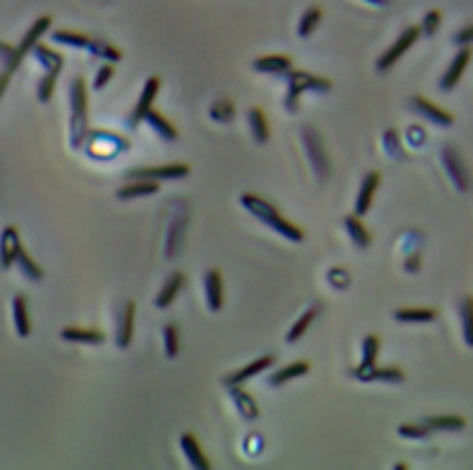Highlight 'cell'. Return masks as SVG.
Listing matches in <instances>:
<instances>
[{"label":"cell","instance_id":"obj_1","mask_svg":"<svg viewBox=\"0 0 473 470\" xmlns=\"http://www.w3.org/2000/svg\"><path fill=\"white\" fill-rule=\"evenodd\" d=\"M239 202H242V207L249 212L252 217H257L259 222L266 224L269 229H274L279 237H284L286 242H303V229L296 227V224H291L289 220H284L281 217V212L276 210L271 202H266L264 198H259V195L254 193H244L242 198H239Z\"/></svg>","mask_w":473,"mask_h":470},{"label":"cell","instance_id":"obj_2","mask_svg":"<svg viewBox=\"0 0 473 470\" xmlns=\"http://www.w3.org/2000/svg\"><path fill=\"white\" fill-rule=\"evenodd\" d=\"M89 131V101H86V84L81 76H74L69 84V138L72 148L79 150Z\"/></svg>","mask_w":473,"mask_h":470},{"label":"cell","instance_id":"obj_3","mask_svg":"<svg viewBox=\"0 0 473 470\" xmlns=\"http://www.w3.org/2000/svg\"><path fill=\"white\" fill-rule=\"evenodd\" d=\"M333 89V84H330V79H325V76H315L311 72H301V69H291L289 74H286V111L289 113H296L298 111V96L303 94V91H318V94H325V91Z\"/></svg>","mask_w":473,"mask_h":470},{"label":"cell","instance_id":"obj_4","mask_svg":"<svg viewBox=\"0 0 473 470\" xmlns=\"http://www.w3.org/2000/svg\"><path fill=\"white\" fill-rule=\"evenodd\" d=\"M301 138H303V148H306V155H308V163H311L315 180L325 183V180L330 178V160H328V153H325L323 138H320V133L313 126H303Z\"/></svg>","mask_w":473,"mask_h":470},{"label":"cell","instance_id":"obj_5","mask_svg":"<svg viewBox=\"0 0 473 470\" xmlns=\"http://www.w3.org/2000/svg\"><path fill=\"white\" fill-rule=\"evenodd\" d=\"M50 25H52V18H50V15H42V18H37L35 23L30 25V30L25 32L23 42H20V45L15 47L13 57H10L8 62H5V72L13 74L15 69H18L20 64H23V59L32 52V47H35L37 42H40L42 37H45V32L50 30Z\"/></svg>","mask_w":473,"mask_h":470},{"label":"cell","instance_id":"obj_6","mask_svg":"<svg viewBox=\"0 0 473 470\" xmlns=\"http://www.w3.org/2000/svg\"><path fill=\"white\" fill-rule=\"evenodd\" d=\"M419 27H407L405 32H402L400 37H397V40L392 42V45H390V50L382 54V57L377 59V62H375V69H377L380 74H385V72H390V69L395 67L397 62H400L402 57H405L407 52H410V47L414 45L417 40H419Z\"/></svg>","mask_w":473,"mask_h":470},{"label":"cell","instance_id":"obj_7","mask_svg":"<svg viewBox=\"0 0 473 470\" xmlns=\"http://www.w3.org/2000/svg\"><path fill=\"white\" fill-rule=\"evenodd\" d=\"M442 160H444V168H447V175L451 178V183H454V188L459 190V193H466V190L471 188V173H469L466 160L461 158V153L456 150L454 145H444Z\"/></svg>","mask_w":473,"mask_h":470},{"label":"cell","instance_id":"obj_8","mask_svg":"<svg viewBox=\"0 0 473 470\" xmlns=\"http://www.w3.org/2000/svg\"><path fill=\"white\" fill-rule=\"evenodd\" d=\"M190 175V165L185 163H173V165H153V168H138V170H131L128 178L133 180H153V183H161V180H183Z\"/></svg>","mask_w":473,"mask_h":470},{"label":"cell","instance_id":"obj_9","mask_svg":"<svg viewBox=\"0 0 473 470\" xmlns=\"http://www.w3.org/2000/svg\"><path fill=\"white\" fill-rule=\"evenodd\" d=\"M410 106L414 108V113H419L422 118H427L429 123L442 126V128H449V126H454V116H451L449 111H444L442 106H437V103L424 99V96H414Z\"/></svg>","mask_w":473,"mask_h":470},{"label":"cell","instance_id":"obj_10","mask_svg":"<svg viewBox=\"0 0 473 470\" xmlns=\"http://www.w3.org/2000/svg\"><path fill=\"white\" fill-rule=\"evenodd\" d=\"M158 91H161V76H148L146 84H143V91H141V96H138V103H136V108L131 113V121H128V126H138L141 121H143L146 111L153 108Z\"/></svg>","mask_w":473,"mask_h":470},{"label":"cell","instance_id":"obj_11","mask_svg":"<svg viewBox=\"0 0 473 470\" xmlns=\"http://www.w3.org/2000/svg\"><path fill=\"white\" fill-rule=\"evenodd\" d=\"M133 322H136V305L131 300H126V303L121 305V313H118V320H116V345L121 349L131 347V340H133Z\"/></svg>","mask_w":473,"mask_h":470},{"label":"cell","instance_id":"obj_12","mask_svg":"<svg viewBox=\"0 0 473 470\" xmlns=\"http://www.w3.org/2000/svg\"><path fill=\"white\" fill-rule=\"evenodd\" d=\"M380 188V173H367L360 183V190H357V198H355V215L357 217H365L370 210H372V202H375V193Z\"/></svg>","mask_w":473,"mask_h":470},{"label":"cell","instance_id":"obj_13","mask_svg":"<svg viewBox=\"0 0 473 470\" xmlns=\"http://www.w3.org/2000/svg\"><path fill=\"white\" fill-rule=\"evenodd\" d=\"M274 362H276L274 354H264V357L252 359V362L244 364L242 369H237V372H232L230 377H225V384L227 387H230V384H244L247 379H252V377H257V374H262V372H266L269 367H274Z\"/></svg>","mask_w":473,"mask_h":470},{"label":"cell","instance_id":"obj_14","mask_svg":"<svg viewBox=\"0 0 473 470\" xmlns=\"http://www.w3.org/2000/svg\"><path fill=\"white\" fill-rule=\"evenodd\" d=\"M352 377L360 382H387V384H400V382H405V372L397 369V367H377V364H372V367H355L352 369Z\"/></svg>","mask_w":473,"mask_h":470},{"label":"cell","instance_id":"obj_15","mask_svg":"<svg viewBox=\"0 0 473 470\" xmlns=\"http://www.w3.org/2000/svg\"><path fill=\"white\" fill-rule=\"evenodd\" d=\"M471 47H461V52L454 57V62L449 64V69L444 72L442 81H439V86H442V91H454L456 84L461 81V74L466 72V67H469V59H471Z\"/></svg>","mask_w":473,"mask_h":470},{"label":"cell","instance_id":"obj_16","mask_svg":"<svg viewBox=\"0 0 473 470\" xmlns=\"http://www.w3.org/2000/svg\"><path fill=\"white\" fill-rule=\"evenodd\" d=\"M227 394H230V402L235 404L237 414H242V419H247V421L259 419L257 402H254V397L249 394L247 389H242V384H230L227 387Z\"/></svg>","mask_w":473,"mask_h":470},{"label":"cell","instance_id":"obj_17","mask_svg":"<svg viewBox=\"0 0 473 470\" xmlns=\"http://www.w3.org/2000/svg\"><path fill=\"white\" fill-rule=\"evenodd\" d=\"M20 249V234L15 227H5L0 234V269L10 271L15 266V254Z\"/></svg>","mask_w":473,"mask_h":470},{"label":"cell","instance_id":"obj_18","mask_svg":"<svg viewBox=\"0 0 473 470\" xmlns=\"http://www.w3.org/2000/svg\"><path fill=\"white\" fill-rule=\"evenodd\" d=\"M252 69L259 74H284L286 76L293 69V62L286 54H264V57L254 59Z\"/></svg>","mask_w":473,"mask_h":470},{"label":"cell","instance_id":"obj_19","mask_svg":"<svg viewBox=\"0 0 473 470\" xmlns=\"http://www.w3.org/2000/svg\"><path fill=\"white\" fill-rule=\"evenodd\" d=\"M205 298H208L210 313L222 310V303H225V288H222V273L217 269H210L208 273H205Z\"/></svg>","mask_w":473,"mask_h":470},{"label":"cell","instance_id":"obj_20","mask_svg":"<svg viewBox=\"0 0 473 470\" xmlns=\"http://www.w3.org/2000/svg\"><path fill=\"white\" fill-rule=\"evenodd\" d=\"M59 337L64 342H79V345H101L106 340L101 330H94V327H74V325L62 327Z\"/></svg>","mask_w":473,"mask_h":470},{"label":"cell","instance_id":"obj_21","mask_svg":"<svg viewBox=\"0 0 473 470\" xmlns=\"http://www.w3.org/2000/svg\"><path fill=\"white\" fill-rule=\"evenodd\" d=\"M183 286H185V276H183V273H180V271L171 273V276H168V281L163 283V288L158 291V296H156V308H161V310L171 308V305L176 303L178 293L183 291Z\"/></svg>","mask_w":473,"mask_h":470},{"label":"cell","instance_id":"obj_22","mask_svg":"<svg viewBox=\"0 0 473 470\" xmlns=\"http://www.w3.org/2000/svg\"><path fill=\"white\" fill-rule=\"evenodd\" d=\"M185 224H188V215H176L168 227V237H166V259H176L178 251L183 247V234H185Z\"/></svg>","mask_w":473,"mask_h":470},{"label":"cell","instance_id":"obj_23","mask_svg":"<svg viewBox=\"0 0 473 470\" xmlns=\"http://www.w3.org/2000/svg\"><path fill=\"white\" fill-rule=\"evenodd\" d=\"M180 451H183V456L188 458V463H190L193 468H198V470H210V461L205 458L203 448H200L198 439H195L193 434H183V439H180Z\"/></svg>","mask_w":473,"mask_h":470},{"label":"cell","instance_id":"obj_24","mask_svg":"<svg viewBox=\"0 0 473 470\" xmlns=\"http://www.w3.org/2000/svg\"><path fill=\"white\" fill-rule=\"evenodd\" d=\"M143 121L151 126V128L156 131L158 133V138H163V141H168V143H173V141H178V128L173 126L171 121H168L163 113H158L156 108H148L146 111V116H143Z\"/></svg>","mask_w":473,"mask_h":470},{"label":"cell","instance_id":"obj_25","mask_svg":"<svg viewBox=\"0 0 473 470\" xmlns=\"http://www.w3.org/2000/svg\"><path fill=\"white\" fill-rule=\"evenodd\" d=\"M32 57L37 59V62L42 64V69H45V72H62V67H64V57L62 54H57L54 50H50V47L47 45H40V42H37L35 47H32Z\"/></svg>","mask_w":473,"mask_h":470},{"label":"cell","instance_id":"obj_26","mask_svg":"<svg viewBox=\"0 0 473 470\" xmlns=\"http://www.w3.org/2000/svg\"><path fill=\"white\" fill-rule=\"evenodd\" d=\"M158 193V183L153 180H133V183L123 185L116 193L118 200H138V198H148V195Z\"/></svg>","mask_w":473,"mask_h":470},{"label":"cell","instance_id":"obj_27","mask_svg":"<svg viewBox=\"0 0 473 470\" xmlns=\"http://www.w3.org/2000/svg\"><path fill=\"white\" fill-rule=\"evenodd\" d=\"M429 431H464L466 429V419L456 417V414H442V417H427L422 421Z\"/></svg>","mask_w":473,"mask_h":470},{"label":"cell","instance_id":"obj_28","mask_svg":"<svg viewBox=\"0 0 473 470\" xmlns=\"http://www.w3.org/2000/svg\"><path fill=\"white\" fill-rule=\"evenodd\" d=\"M342 224H345V232H347V237L352 239V244H355L357 249H367L370 244H372V237H370L367 227L360 222V217H357V215L345 217V222H342Z\"/></svg>","mask_w":473,"mask_h":470},{"label":"cell","instance_id":"obj_29","mask_svg":"<svg viewBox=\"0 0 473 470\" xmlns=\"http://www.w3.org/2000/svg\"><path fill=\"white\" fill-rule=\"evenodd\" d=\"M15 266H18L20 273H23L27 281H42V278H45V271H42L40 264H37V261L32 259L30 254H27L23 244H20L18 254H15Z\"/></svg>","mask_w":473,"mask_h":470},{"label":"cell","instance_id":"obj_30","mask_svg":"<svg viewBox=\"0 0 473 470\" xmlns=\"http://www.w3.org/2000/svg\"><path fill=\"white\" fill-rule=\"evenodd\" d=\"M318 313H320V303H313L311 308L306 310V313H303V315H298V320L293 322V325H291V330L286 332V342H291V345H293V342H298V340H301V337L306 335V330H308V327H311V322L315 320V315H318Z\"/></svg>","mask_w":473,"mask_h":470},{"label":"cell","instance_id":"obj_31","mask_svg":"<svg viewBox=\"0 0 473 470\" xmlns=\"http://www.w3.org/2000/svg\"><path fill=\"white\" fill-rule=\"evenodd\" d=\"M311 372V364L308 362H291V364H286V367H281L276 374H271L269 377V384L271 387H281V384H286V382H291V379H296V377H303V374H308Z\"/></svg>","mask_w":473,"mask_h":470},{"label":"cell","instance_id":"obj_32","mask_svg":"<svg viewBox=\"0 0 473 470\" xmlns=\"http://www.w3.org/2000/svg\"><path fill=\"white\" fill-rule=\"evenodd\" d=\"M247 121H249V131H252L254 141H257L259 145H264L266 141H269V123H266V116L262 108H249L247 111Z\"/></svg>","mask_w":473,"mask_h":470},{"label":"cell","instance_id":"obj_33","mask_svg":"<svg viewBox=\"0 0 473 470\" xmlns=\"http://www.w3.org/2000/svg\"><path fill=\"white\" fill-rule=\"evenodd\" d=\"M13 322L15 332L20 337H30V318H27V300L25 296H13Z\"/></svg>","mask_w":473,"mask_h":470},{"label":"cell","instance_id":"obj_34","mask_svg":"<svg viewBox=\"0 0 473 470\" xmlns=\"http://www.w3.org/2000/svg\"><path fill=\"white\" fill-rule=\"evenodd\" d=\"M395 320L400 322H434L437 310L434 308H397Z\"/></svg>","mask_w":473,"mask_h":470},{"label":"cell","instance_id":"obj_35","mask_svg":"<svg viewBox=\"0 0 473 470\" xmlns=\"http://www.w3.org/2000/svg\"><path fill=\"white\" fill-rule=\"evenodd\" d=\"M459 313H461V327H464V340L466 345L473 347V296L461 298Z\"/></svg>","mask_w":473,"mask_h":470},{"label":"cell","instance_id":"obj_36","mask_svg":"<svg viewBox=\"0 0 473 470\" xmlns=\"http://www.w3.org/2000/svg\"><path fill=\"white\" fill-rule=\"evenodd\" d=\"M320 18H323V10L320 8H308L306 13L301 15V20H298V37L301 40H308V37L315 32V27L320 25Z\"/></svg>","mask_w":473,"mask_h":470},{"label":"cell","instance_id":"obj_37","mask_svg":"<svg viewBox=\"0 0 473 470\" xmlns=\"http://www.w3.org/2000/svg\"><path fill=\"white\" fill-rule=\"evenodd\" d=\"M163 349H166L168 359H176L178 354H180V330H178V325H173V322H168V325L163 327Z\"/></svg>","mask_w":473,"mask_h":470},{"label":"cell","instance_id":"obj_38","mask_svg":"<svg viewBox=\"0 0 473 470\" xmlns=\"http://www.w3.org/2000/svg\"><path fill=\"white\" fill-rule=\"evenodd\" d=\"M52 40L67 47H79V50H86V47L91 45V37L81 35V32H72V30H54Z\"/></svg>","mask_w":473,"mask_h":470},{"label":"cell","instance_id":"obj_39","mask_svg":"<svg viewBox=\"0 0 473 470\" xmlns=\"http://www.w3.org/2000/svg\"><path fill=\"white\" fill-rule=\"evenodd\" d=\"M360 352H362V359H360V364H357L360 369L377 364V357H380V335H365Z\"/></svg>","mask_w":473,"mask_h":470},{"label":"cell","instance_id":"obj_40","mask_svg":"<svg viewBox=\"0 0 473 470\" xmlns=\"http://www.w3.org/2000/svg\"><path fill=\"white\" fill-rule=\"evenodd\" d=\"M86 50L94 54V57L106 59V62H111V64L121 62V52H118L113 45H108V42H104V40H91V45L86 47Z\"/></svg>","mask_w":473,"mask_h":470},{"label":"cell","instance_id":"obj_41","mask_svg":"<svg viewBox=\"0 0 473 470\" xmlns=\"http://www.w3.org/2000/svg\"><path fill=\"white\" fill-rule=\"evenodd\" d=\"M210 118L217 123H230L235 118V103L230 99H217L210 106Z\"/></svg>","mask_w":473,"mask_h":470},{"label":"cell","instance_id":"obj_42","mask_svg":"<svg viewBox=\"0 0 473 470\" xmlns=\"http://www.w3.org/2000/svg\"><path fill=\"white\" fill-rule=\"evenodd\" d=\"M382 145H385V153H387L390 158H397V160H405V148H402V141H400V133H397L395 128H387L382 136Z\"/></svg>","mask_w":473,"mask_h":470},{"label":"cell","instance_id":"obj_43","mask_svg":"<svg viewBox=\"0 0 473 470\" xmlns=\"http://www.w3.org/2000/svg\"><path fill=\"white\" fill-rule=\"evenodd\" d=\"M57 72H45L40 79V86H37V99L40 103H47L54 94V86H57Z\"/></svg>","mask_w":473,"mask_h":470},{"label":"cell","instance_id":"obj_44","mask_svg":"<svg viewBox=\"0 0 473 470\" xmlns=\"http://www.w3.org/2000/svg\"><path fill=\"white\" fill-rule=\"evenodd\" d=\"M397 434H400L402 439H417L419 441V439H427L432 431H429L424 424H402L400 429H397Z\"/></svg>","mask_w":473,"mask_h":470},{"label":"cell","instance_id":"obj_45","mask_svg":"<svg viewBox=\"0 0 473 470\" xmlns=\"http://www.w3.org/2000/svg\"><path fill=\"white\" fill-rule=\"evenodd\" d=\"M439 25H442V13H439V10H429V13L424 15V20H422L419 32H422V35H429V37H432L434 32L439 30Z\"/></svg>","mask_w":473,"mask_h":470},{"label":"cell","instance_id":"obj_46","mask_svg":"<svg viewBox=\"0 0 473 470\" xmlns=\"http://www.w3.org/2000/svg\"><path fill=\"white\" fill-rule=\"evenodd\" d=\"M328 283L333 288H347L350 286V273L345 269H330L328 271Z\"/></svg>","mask_w":473,"mask_h":470},{"label":"cell","instance_id":"obj_47","mask_svg":"<svg viewBox=\"0 0 473 470\" xmlns=\"http://www.w3.org/2000/svg\"><path fill=\"white\" fill-rule=\"evenodd\" d=\"M113 76V64L111 62H106V64H101L99 69H96V76H94V89L99 91V89H104V86L108 84V79Z\"/></svg>","mask_w":473,"mask_h":470},{"label":"cell","instance_id":"obj_48","mask_svg":"<svg viewBox=\"0 0 473 470\" xmlns=\"http://www.w3.org/2000/svg\"><path fill=\"white\" fill-rule=\"evenodd\" d=\"M454 42L459 47H469V45H473V23L471 25H466V27H461L459 32L454 35Z\"/></svg>","mask_w":473,"mask_h":470},{"label":"cell","instance_id":"obj_49","mask_svg":"<svg viewBox=\"0 0 473 470\" xmlns=\"http://www.w3.org/2000/svg\"><path fill=\"white\" fill-rule=\"evenodd\" d=\"M424 138H427L424 128H419V126H410V131H407V141H410V145L419 148V145H424Z\"/></svg>","mask_w":473,"mask_h":470},{"label":"cell","instance_id":"obj_50","mask_svg":"<svg viewBox=\"0 0 473 470\" xmlns=\"http://www.w3.org/2000/svg\"><path fill=\"white\" fill-rule=\"evenodd\" d=\"M13 52H15L13 45H5V42H0V59H3V62H8V59L13 57Z\"/></svg>","mask_w":473,"mask_h":470},{"label":"cell","instance_id":"obj_51","mask_svg":"<svg viewBox=\"0 0 473 470\" xmlns=\"http://www.w3.org/2000/svg\"><path fill=\"white\" fill-rule=\"evenodd\" d=\"M8 81H10V74H8V72L0 74V96L5 94V89H8Z\"/></svg>","mask_w":473,"mask_h":470},{"label":"cell","instance_id":"obj_52","mask_svg":"<svg viewBox=\"0 0 473 470\" xmlns=\"http://www.w3.org/2000/svg\"><path fill=\"white\" fill-rule=\"evenodd\" d=\"M362 3H367V5H375V8H387L392 0H362Z\"/></svg>","mask_w":473,"mask_h":470},{"label":"cell","instance_id":"obj_53","mask_svg":"<svg viewBox=\"0 0 473 470\" xmlns=\"http://www.w3.org/2000/svg\"><path fill=\"white\" fill-rule=\"evenodd\" d=\"M417 269H419V256L414 254V259L407 261V271H417Z\"/></svg>","mask_w":473,"mask_h":470}]
</instances>
